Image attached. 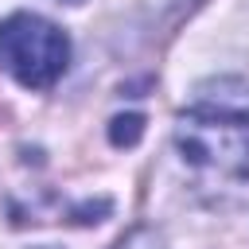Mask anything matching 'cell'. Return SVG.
I'll use <instances>...</instances> for the list:
<instances>
[{
  "label": "cell",
  "mask_w": 249,
  "mask_h": 249,
  "mask_svg": "<svg viewBox=\"0 0 249 249\" xmlns=\"http://www.w3.org/2000/svg\"><path fill=\"white\" fill-rule=\"evenodd\" d=\"M198 93L175 121L179 160L210 187H237L249 179V86L241 93Z\"/></svg>",
  "instance_id": "1"
},
{
  "label": "cell",
  "mask_w": 249,
  "mask_h": 249,
  "mask_svg": "<svg viewBox=\"0 0 249 249\" xmlns=\"http://www.w3.org/2000/svg\"><path fill=\"white\" fill-rule=\"evenodd\" d=\"M0 66L23 89H51L70 66V39L35 12H12L0 19Z\"/></svg>",
  "instance_id": "2"
},
{
  "label": "cell",
  "mask_w": 249,
  "mask_h": 249,
  "mask_svg": "<svg viewBox=\"0 0 249 249\" xmlns=\"http://www.w3.org/2000/svg\"><path fill=\"white\" fill-rule=\"evenodd\" d=\"M113 249H167V241H163V233L152 230V226H132Z\"/></svg>",
  "instance_id": "4"
},
{
  "label": "cell",
  "mask_w": 249,
  "mask_h": 249,
  "mask_svg": "<svg viewBox=\"0 0 249 249\" xmlns=\"http://www.w3.org/2000/svg\"><path fill=\"white\" fill-rule=\"evenodd\" d=\"M140 136H144V117L140 113H121V117L109 121V140L117 148H132Z\"/></svg>",
  "instance_id": "3"
}]
</instances>
